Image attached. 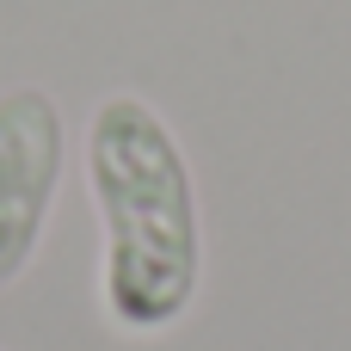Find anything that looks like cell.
<instances>
[{
  "label": "cell",
  "instance_id": "cell-1",
  "mask_svg": "<svg viewBox=\"0 0 351 351\" xmlns=\"http://www.w3.org/2000/svg\"><path fill=\"white\" fill-rule=\"evenodd\" d=\"M80 167L99 216V315L123 339L173 333L204 296V210L173 123L111 93L86 117Z\"/></svg>",
  "mask_w": 351,
  "mask_h": 351
},
{
  "label": "cell",
  "instance_id": "cell-2",
  "mask_svg": "<svg viewBox=\"0 0 351 351\" xmlns=\"http://www.w3.org/2000/svg\"><path fill=\"white\" fill-rule=\"evenodd\" d=\"M68 167V123L43 86L0 93V290H12L56 216Z\"/></svg>",
  "mask_w": 351,
  "mask_h": 351
}]
</instances>
